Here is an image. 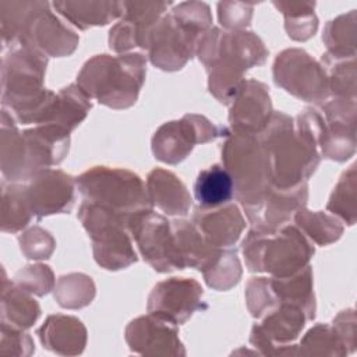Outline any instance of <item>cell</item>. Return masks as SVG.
<instances>
[{"instance_id": "7a4b0ae2", "label": "cell", "mask_w": 357, "mask_h": 357, "mask_svg": "<svg viewBox=\"0 0 357 357\" xmlns=\"http://www.w3.org/2000/svg\"><path fill=\"white\" fill-rule=\"evenodd\" d=\"M167 223L166 219L151 213V211H144L128 220L144 258L160 272L178 268L176 244Z\"/></svg>"}, {"instance_id": "6da1fadb", "label": "cell", "mask_w": 357, "mask_h": 357, "mask_svg": "<svg viewBox=\"0 0 357 357\" xmlns=\"http://www.w3.org/2000/svg\"><path fill=\"white\" fill-rule=\"evenodd\" d=\"M81 192L93 204L105 206L121 216L131 212L151 211L138 176L126 170L93 169L78 180Z\"/></svg>"}, {"instance_id": "5b68a950", "label": "cell", "mask_w": 357, "mask_h": 357, "mask_svg": "<svg viewBox=\"0 0 357 357\" xmlns=\"http://www.w3.org/2000/svg\"><path fill=\"white\" fill-rule=\"evenodd\" d=\"M303 312L297 305L286 304L283 310L275 312L269 318H266L262 329H265L271 339L279 342H289L297 337V333L304 326Z\"/></svg>"}, {"instance_id": "3957f363", "label": "cell", "mask_w": 357, "mask_h": 357, "mask_svg": "<svg viewBox=\"0 0 357 357\" xmlns=\"http://www.w3.org/2000/svg\"><path fill=\"white\" fill-rule=\"evenodd\" d=\"M70 178L61 172H46L35 177L25 188L32 213L43 216L68 209L67 202H73V184Z\"/></svg>"}, {"instance_id": "277c9868", "label": "cell", "mask_w": 357, "mask_h": 357, "mask_svg": "<svg viewBox=\"0 0 357 357\" xmlns=\"http://www.w3.org/2000/svg\"><path fill=\"white\" fill-rule=\"evenodd\" d=\"M233 194L234 180L230 172L220 165L201 170L194 184V195L202 209L225 205L233 198Z\"/></svg>"}]
</instances>
